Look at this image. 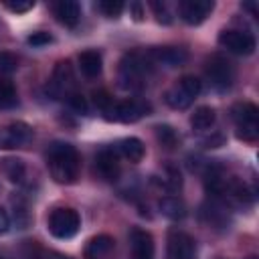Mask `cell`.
<instances>
[{"label": "cell", "instance_id": "ac0fdd59", "mask_svg": "<svg viewBox=\"0 0 259 259\" xmlns=\"http://www.w3.org/2000/svg\"><path fill=\"white\" fill-rule=\"evenodd\" d=\"M77 63H79L81 73H83L87 79H95V77L101 75V67H103V63H101V55H99L95 49H87V51L79 53Z\"/></svg>", "mask_w": 259, "mask_h": 259}, {"label": "cell", "instance_id": "44dd1931", "mask_svg": "<svg viewBox=\"0 0 259 259\" xmlns=\"http://www.w3.org/2000/svg\"><path fill=\"white\" fill-rule=\"evenodd\" d=\"M217 119V111L210 107V105H200L194 109V113L190 115V125L192 130H198V132H204L208 127H212Z\"/></svg>", "mask_w": 259, "mask_h": 259}, {"label": "cell", "instance_id": "e575fe53", "mask_svg": "<svg viewBox=\"0 0 259 259\" xmlns=\"http://www.w3.org/2000/svg\"><path fill=\"white\" fill-rule=\"evenodd\" d=\"M10 229V217L4 208H0V235H4Z\"/></svg>", "mask_w": 259, "mask_h": 259}, {"label": "cell", "instance_id": "9c48e42d", "mask_svg": "<svg viewBox=\"0 0 259 259\" xmlns=\"http://www.w3.org/2000/svg\"><path fill=\"white\" fill-rule=\"evenodd\" d=\"M219 45L233 55H251L255 51V36L251 32L227 28V30H221Z\"/></svg>", "mask_w": 259, "mask_h": 259}, {"label": "cell", "instance_id": "4316f807", "mask_svg": "<svg viewBox=\"0 0 259 259\" xmlns=\"http://www.w3.org/2000/svg\"><path fill=\"white\" fill-rule=\"evenodd\" d=\"M16 69H18V59L8 51H0V75H10Z\"/></svg>", "mask_w": 259, "mask_h": 259}, {"label": "cell", "instance_id": "6da1fadb", "mask_svg": "<svg viewBox=\"0 0 259 259\" xmlns=\"http://www.w3.org/2000/svg\"><path fill=\"white\" fill-rule=\"evenodd\" d=\"M47 166L55 182L59 184H73L79 176L81 158L75 146L67 142H53L47 148Z\"/></svg>", "mask_w": 259, "mask_h": 259}, {"label": "cell", "instance_id": "d590c367", "mask_svg": "<svg viewBox=\"0 0 259 259\" xmlns=\"http://www.w3.org/2000/svg\"><path fill=\"white\" fill-rule=\"evenodd\" d=\"M47 259H69V257H65V255H59V253H51Z\"/></svg>", "mask_w": 259, "mask_h": 259}, {"label": "cell", "instance_id": "d6a6232c", "mask_svg": "<svg viewBox=\"0 0 259 259\" xmlns=\"http://www.w3.org/2000/svg\"><path fill=\"white\" fill-rule=\"evenodd\" d=\"M4 6L10 10V12H16V14H22V12H28L34 8V2H4Z\"/></svg>", "mask_w": 259, "mask_h": 259}, {"label": "cell", "instance_id": "7c38bea8", "mask_svg": "<svg viewBox=\"0 0 259 259\" xmlns=\"http://www.w3.org/2000/svg\"><path fill=\"white\" fill-rule=\"evenodd\" d=\"M130 253L132 259H154V239L146 229L136 227L130 231Z\"/></svg>", "mask_w": 259, "mask_h": 259}, {"label": "cell", "instance_id": "8fae6325", "mask_svg": "<svg viewBox=\"0 0 259 259\" xmlns=\"http://www.w3.org/2000/svg\"><path fill=\"white\" fill-rule=\"evenodd\" d=\"M212 10H214L212 0H182L178 4L180 18L190 26H196V24L204 22L210 16Z\"/></svg>", "mask_w": 259, "mask_h": 259}, {"label": "cell", "instance_id": "f546056e", "mask_svg": "<svg viewBox=\"0 0 259 259\" xmlns=\"http://www.w3.org/2000/svg\"><path fill=\"white\" fill-rule=\"evenodd\" d=\"M93 103H95L103 113H107V111L113 107V99H111V95H109L105 89L93 91Z\"/></svg>", "mask_w": 259, "mask_h": 259}, {"label": "cell", "instance_id": "5bb4252c", "mask_svg": "<svg viewBox=\"0 0 259 259\" xmlns=\"http://www.w3.org/2000/svg\"><path fill=\"white\" fill-rule=\"evenodd\" d=\"M115 253V241L109 235H95L85 245V259H113Z\"/></svg>", "mask_w": 259, "mask_h": 259}, {"label": "cell", "instance_id": "1f68e13d", "mask_svg": "<svg viewBox=\"0 0 259 259\" xmlns=\"http://www.w3.org/2000/svg\"><path fill=\"white\" fill-rule=\"evenodd\" d=\"M26 42H28L30 47H45V45L53 42V36H51L49 32H42V30H38V32H32V34L26 38Z\"/></svg>", "mask_w": 259, "mask_h": 259}, {"label": "cell", "instance_id": "277c9868", "mask_svg": "<svg viewBox=\"0 0 259 259\" xmlns=\"http://www.w3.org/2000/svg\"><path fill=\"white\" fill-rule=\"evenodd\" d=\"M47 227H49V233H51L55 239L67 241V239H73V237L79 233L81 217H79V212H77L75 208L61 206V208H55V210L49 214Z\"/></svg>", "mask_w": 259, "mask_h": 259}, {"label": "cell", "instance_id": "3957f363", "mask_svg": "<svg viewBox=\"0 0 259 259\" xmlns=\"http://www.w3.org/2000/svg\"><path fill=\"white\" fill-rule=\"evenodd\" d=\"M231 117L237 127V138L243 142H255L259 136V109L255 103L243 101L233 105Z\"/></svg>", "mask_w": 259, "mask_h": 259}, {"label": "cell", "instance_id": "ba28073f", "mask_svg": "<svg viewBox=\"0 0 259 259\" xmlns=\"http://www.w3.org/2000/svg\"><path fill=\"white\" fill-rule=\"evenodd\" d=\"M166 259H196V241L180 229H170L166 239Z\"/></svg>", "mask_w": 259, "mask_h": 259}, {"label": "cell", "instance_id": "4dcf8cb0", "mask_svg": "<svg viewBox=\"0 0 259 259\" xmlns=\"http://www.w3.org/2000/svg\"><path fill=\"white\" fill-rule=\"evenodd\" d=\"M67 103H69V107L75 109L77 113H87V101H85V97H83L81 93L73 91V93L67 97Z\"/></svg>", "mask_w": 259, "mask_h": 259}, {"label": "cell", "instance_id": "ffe728a7", "mask_svg": "<svg viewBox=\"0 0 259 259\" xmlns=\"http://www.w3.org/2000/svg\"><path fill=\"white\" fill-rule=\"evenodd\" d=\"M158 208H160V212H162L166 219H170V221H182V219L186 217V206H184V202H182L180 198H176V196H164V198H160Z\"/></svg>", "mask_w": 259, "mask_h": 259}, {"label": "cell", "instance_id": "836d02e7", "mask_svg": "<svg viewBox=\"0 0 259 259\" xmlns=\"http://www.w3.org/2000/svg\"><path fill=\"white\" fill-rule=\"evenodd\" d=\"M130 16H132L136 22H142V20H144L146 10H144L142 2H130Z\"/></svg>", "mask_w": 259, "mask_h": 259}, {"label": "cell", "instance_id": "cb8c5ba5", "mask_svg": "<svg viewBox=\"0 0 259 259\" xmlns=\"http://www.w3.org/2000/svg\"><path fill=\"white\" fill-rule=\"evenodd\" d=\"M156 140L166 148V150H174L180 144V136L176 134V130L172 125H156Z\"/></svg>", "mask_w": 259, "mask_h": 259}, {"label": "cell", "instance_id": "2e32d148", "mask_svg": "<svg viewBox=\"0 0 259 259\" xmlns=\"http://www.w3.org/2000/svg\"><path fill=\"white\" fill-rule=\"evenodd\" d=\"M53 12L57 16V20L63 24V26H69V28H75L81 20V6L79 2L75 0H61V2H55L53 4Z\"/></svg>", "mask_w": 259, "mask_h": 259}, {"label": "cell", "instance_id": "d6986e66", "mask_svg": "<svg viewBox=\"0 0 259 259\" xmlns=\"http://www.w3.org/2000/svg\"><path fill=\"white\" fill-rule=\"evenodd\" d=\"M0 170L14 184H22L24 178H26V166H24V162L20 158H4V160H0Z\"/></svg>", "mask_w": 259, "mask_h": 259}, {"label": "cell", "instance_id": "484cf974", "mask_svg": "<svg viewBox=\"0 0 259 259\" xmlns=\"http://www.w3.org/2000/svg\"><path fill=\"white\" fill-rule=\"evenodd\" d=\"M95 8L105 16V18H117L123 12V2L121 0H99L95 4Z\"/></svg>", "mask_w": 259, "mask_h": 259}, {"label": "cell", "instance_id": "8d00e7d4", "mask_svg": "<svg viewBox=\"0 0 259 259\" xmlns=\"http://www.w3.org/2000/svg\"><path fill=\"white\" fill-rule=\"evenodd\" d=\"M249 259H255V257H249Z\"/></svg>", "mask_w": 259, "mask_h": 259}, {"label": "cell", "instance_id": "30bf717a", "mask_svg": "<svg viewBox=\"0 0 259 259\" xmlns=\"http://www.w3.org/2000/svg\"><path fill=\"white\" fill-rule=\"evenodd\" d=\"M32 140V127L24 121H12L0 127V150L22 148Z\"/></svg>", "mask_w": 259, "mask_h": 259}, {"label": "cell", "instance_id": "5b68a950", "mask_svg": "<svg viewBox=\"0 0 259 259\" xmlns=\"http://www.w3.org/2000/svg\"><path fill=\"white\" fill-rule=\"evenodd\" d=\"M204 73H206V79H208L210 87L217 89V91H227L235 81L233 63L221 53H214V55H210L206 59Z\"/></svg>", "mask_w": 259, "mask_h": 259}, {"label": "cell", "instance_id": "e0dca14e", "mask_svg": "<svg viewBox=\"0 0 259 259\" xmlns=\"http://www.w3.org/2000/svg\"><path fill=\"white\" fill-rule=\"evenodd\" d=\"M227 204L219 198H212L208 200L204 206H202V219L206 221V225H212V227H227L229 225V217H227Z\"/></svg>", "mask_w": 259, "mask_h": 259}, {"label": "cell", "instance_id": "f1b7e54d", "mask_svg": "<svg viewBox=\"0 0 259 259\" xmlns=\"http://www.w3.org/2000/svg\"><path fill=\"white\" fill-rule=\"evenodd\" d=\"M178 85H180V87H182V89H184L192 99L200 93V87H202V85H200V81H198L194 75H184V77H180V79H178Z\"/></svg>", "mask_w": 259, "mask_h": 259}, {"label": "cell", "instance_id": "603a6c76", "mask_svg": "<svg viewBox=\"0 0 259 259\" xmlns=\"http://www.w3.org/2000/svg\"><path fill=\"white\" fill-rule=\"evenodd\" d=\"M164 101H166L172 109H186V107H190V103H192L194 99L176 83L174 87H170V89L164 93Z\"/></svg>", "mask_w": 259, "mask_h": 259}, {"label": "cell", "instance_id": "8992f818", "mask_svg": "<svg viewBox=\"0 0 259 259\" xmlns=\"http://www.w3.org/2000/svg\"><path fill=\"white\" fill-rule=\"evenodd\" d=\"M75 91V75L69 61H59L53 69V77L47 85V93L53 99H67Z\"/></svg>", "mask_w": 259, "mask_h": 259}, {"label": "cell", "instance_id": "d4e9b609", "mask_svg": "<svg viewBox=\"0 0 259 259\" xmlns=\"http://www.w3.org/2000/svg\"><path fill=\"white\" fill-rule=\"evenodd\" d=\"M18 103V93L12 81L0 79V109H10Z\"/></svg>", "mask_w": 259, "mask_h": 259}, {"label": "cell", "instance_id": "9a60e30c", "mask_svg": "<svg viewBox=\"0 0 259 259\" xmlns=\"http://www.w3.org/2000/svg\"><path fill=\"white\" fill-rule=\"evenodd\" d=\"M95 168H97V172H99V176L103 180H109V182L117 180V176H119V160H117L115 150L103 148L95 156Z\"/></svg>", "mask_w": 259, "mask_h": 259}, {"label": "cell", "instance_id": "52a82bcc", "mask_svg": "<svg viewBox=\"0 0 259 259\" xmlns=\"http://www.w3.org/2000/svg\"><path fill=\"white\" fill-rule=\"evenodd\" d=\"M150 111V103H146L144 99H123L119 103H113V107L105 113V119H115L121 123H134L138 119H142L144 115H148Z\"/></svg>", "mask_w": 259, "mask_h": 259}, {"label": "cell", "instance_id": "7402d4cb", "mask_svg": "<svg viewBox=\"0 0 259 259\" xmlns=\"http://www.w3.org/2000/svg\"><path fill=\"white\" fill-rule=\"evenodd\" d=\"M119 152L123 158H127L130 162H140L146 154V148H144V142L140 138H123L119 144H117Z\"/></svg>", "mask_w": 259, "mask_h": 259}, {"label": "cell", "instance_id": "83f0119b", "mask_svg": "<svg viewBox=\"0 0 259 259\" xmlns=\"http://www.w3.org/2000/svg\"><path fill=\"white\" fill-rule=\"evenodd\" d=\"M150 8H152V12H154V16H156V20H158L160 24H170V22H172V14H170L166 2H156V0H152V2H150Z\"/></svg>", "mask_w": 259, "mask_h": 259}, {"label": "cell", "instance_id": "7a4b0ae2", "mask_svg": "<svg viewBox=\"0 0 259 259\" xmlns=\"http://www.w3.org/2000/svg\"><path fill=\"white\" fill-rule=\"evenodd\" d=\"M150 69H152V63L148 59V53H142V51L125 53L123 59L119 61V87L125 91L142 89Z\"/></svg>", "mask_w": 259, "mask_h": 259}, {"label": "cell", "instance_id": "4fadbf2b", "mask_svg": "<svg viewBox=\"0 0 259 259\" xmlns=\"http://www.w3.org/2000/svg\"><path fill=\"white\" fill-rule=\"evenodd\" d=\"M146 53L152 65H164V67H178L188 59L186 51L178 47H154Z\"/></svg>", "mask_w": 259, "mask_h": 259}]
</instances>
